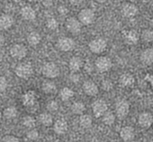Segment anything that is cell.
I'll return each mask as SVG.
<instances>
[{
    "label": "cell",
    "mask_w": 153,
    "mask_h": 142,
    "mask_svg": "<svg viewBox=\"0 0 153 142\" xmlns=\"http://www.w3.org/2000/svg\"><path fill=\"white\" fill-rule=\"evenodd\" d=\"M96 68L100 73H106L112 68V61L106 56H100L96 60Z\"/></svg>",
    "instance_id": "obj_7"
},
{
    "label": "cell",
    "mask_w": 153,
    "mask_h": 142,
    "mask_svg": "<svg viewBox=\"0 0 153 142\" xmlns=\"http://www.w3.org/2000/svg\"><path fill=\"white\" fill-rule=\"evenodd\" d=\"M130 111V104L127 101L125 100H121L119 101L116 105H115V112H116V117L119 119H123L127 117Z\"/></svg>",
    "instance_id": "obj_5"
},
{
    "label": "cell",
    "mask_w": 153,
    "mask_h": 142,
    "mask_svg": "<svg viewBox=\"0 0 153 142\" xmlns=\"http://www.w3.org/2000/svg\"><path fill=\"white\" fill-rule=\"evenodd\" d=\"M46 108L47 110L50 111V112H55L59 110V104L56 101H48L47 105H46Z\"/></svg>",
    "instance_id": "obj_33"
},
{
    "label": "cell",
    "mask_w": 153,
    "mask_h": 142,
    "mask_svg": "<svg viewBox=\"0 0 153 142\" xmlns=\"http://www.w3.org/2000/svg\"><path fill=\"white\" fill-rule=\"evenodd\" d=\"M22 101L24 106L25 107H33L36 104V93L33 91H28L26 92L23 97H22Z\"/></svg>",
    "instance_id": "obj_13"
},
{
    "label": "cell",
    "mask_w": 153,
    "mask_h": 142,
    "mask_svg": "<svg viewBox=\"0 0 153 142\" xmlns=\"http://www.w3.org/2000/svg\"><path fill=\"white\" fill-rule=\"evenodd\" d=\"M21 16L26 21H33L36 18V13L34 9L29 6H25L21 9Z\"/></svg>",
    "instance_id": "obj_19"
},
{
    "label": "cell",
    "mask_w": 153,
    "mask_h": 142,
    "mask_svg": "<svg viewBox=\"0 0 153 142\" xmlns=\"http://www.w3.org/2000/svg\"><path fill=\"white\" fill-rule=\"evenodd\" d=\"M29 2H38V1H41V0H27Z\"/></svg>",
    "instance_id": "obj_45"
},
{
    "label": "cell",
    "mask_w": 153,
    "mask_h": 142,
    "mask_svg": "<svg viewBox=\"0 0 153 142\" xmlns=\"http://www.w3.org/2000/svg\"><path fill=\"white\" fill-rule=\"evenodd\" d=\"M102 88L105 91H110L113 88V83L110 80H105L102 83Z\"/></svg>",
    "instance_id": "obj_38"
},
{
    "label": "cell",
    "mask_w": 153,
    "mask_h": 142,
    "mask_svg": "<svg viewBox=\"0 0 153 142\" xmlns=\"http://www.w3.org/2000/svg\"><path fill=\"white\" fill-rule=\"evenodd\" d=\"M43 6L46 7V8L51 7L52 6V1H51V0H44V1H43Z\"/></svg>",
    "instance_id": "obj_42"
},
{
    "label": "cell",
    "mask_w": 153,
    "mask_h": 142,
    "mask_svg": "<svg viewBox=\"0 0 153 142\" xmlns=\"http://www.w3.org/2000/svg\"><path fill=\"white\" fill-rule=\"evenodd\" d=\"M138 123L142 128H149L153 124V116L148 111L141 112L138 118Z\"/></svg>",
    "instance_id": "obj_10"
},
{
    "label": "cell",
    "mask_w": 153,
    "mask_h": 142,
    "mask_svg": "<svg viewBox=\"0 0 153 142\" xmlns=\"http://www.w3.org/2000/svg\"><path fill=\"white\" fill-rule=\"evenodd\" d=\"M81 23L79 19H76L75 17H69L67 19L66 21V28L67 30L73 34V35H76L79 34L81 32Z\"/></svg>",
    "instance_id": "obj_9"
},
{
    "label": "cell",
    "mask_w": 153,
    "mask_h": 142,
    "mask_svg": "<svg viewBox=\"0 0 153 142\" xmlns=\"http://www.w3.org/2000/svg\"><path fill=\"white\" fill-rule=\"evenodd\" d=\"M152 125H153V124H152Z\"/></svg>",
    "instance_id": "obj_49"
},
{
    "label": "cell",
    "mask_w": 153,
    "mask_h": 142,
    "mask_svg": "<svg viewBox=\"0 0 153 142\" xmlns=\"http://www.w3.org/2000/svg\"><path fill=\"white\" fill-rule=\"evenodd\" d=\"M0 8H1V4H0Z\"/></svg>",
    "instance_id": "obj_48"
},
{
    "label": "cell",
    "mask_w": 153,
    "mask_h": 142,
    "mask_svg": "<svg viewBox=\"0 0 153 142\" xmlns=\"http://www.w3.org/2000/svg\"><path fill=\"white\" fill-rule=\"evenodd\" d=\"M3 115L6 119H15L16 116H17V110L16 108L13 107V106H10V107H7L4 110V112H3Z\"/></svg>",
    "instance_id": "obj_29"
},
{
    "label": "cell",
    "mask_w": 153,
    "mask_h": 142,
    "mask_svg": "<svg viewBox=\"0 0 153 142\" xmlns=\"http://www.w3.org/2000/svg\"><path fill=\"white\" fill-rule=\"evenodd\" d=\"M124 36H125V39L131 43V44H135L138 42L139 40V35L136 33V31L134 30H131V31H126L124 33Z\"/></svg>",
    "instance_id": "obj_30"
},
{
    "label": "cell",
    "mask_w": 153,
    "mask_h": 142,
    "mask_svg": "<svg viewBox=\"0 0 153 142\" xmlns=\"http://www.w3.org/2000/svg\"><path fill=\"white\" fill-rule=\"evenodd\" d=\"M55 142H61V141H59V140H56Z\"/></svg>",
    "instance_id": "obj_47"
},
{
    "label": "cell",
    "mask_w": 153,
    "mask_h": 142,
    "mask_svg": "<svg viewBox=\"0 0 153 142\" xmlns=\"http://www.w3.org/2000/svg\"><path fill=\"white\" fill-rule=\"evenodd\" d=\"M8 83L6 77L4 76H0V92H5L7 88Z\"/></svg>",
    "instance_id": "obj_36"
},
{
    "label": "cell",
    "mask_w": 153,
    "mask_h": 142,
    "mask_svg": "<svg viewBox=\"0 0 153 142\" xmlns=\"http://www.w3.org/2000/svg\"><path fill=\"white\" fill-rule=\"evenodd\" d=\"M79 20L84 26H89L96 20V15L90 8H84L79 13Z\"/></svg>",
    "instance_id": "obj_3"
},
{
    "label": "cell",
    "mask_w": 153,
    "mask_h": 142,
    "mask_svg": "<svg viewBox=\"0 0 153 142\" xmlns=\"http://www.w3.org/2000/svg\"><path fill=\"white\" fill-rule=\"evenodd\" d=\"M141 39L146 43H150L153 41V30L150 29H145L141 32L140 35Z\"/></svg>",
    "instance_id": "obj_32"
},
{
    "label": "cell",
    "mask_w": 153,
    "mask_h": 142,
    "mask_svg": "<svg viewBox=\"0 0 153 142\" xmlns=\"http://www.w3.org/2000/svg\"><path fill=\"white\" fill-rule=\"evenodd\" d=\"M144 79H145V81L149 82L150 83V85L153 87V74H147Z\"/></svg>",
    "instance_id": "obj_40"
},
{
    "label": "cell",
    "mask_w": 153,
    "mask_h": 142,
    "mask_svg": "<svg viewBox=\"0 0 153 142\" xmlns=\"http://www.w3.org/2000/svg\"><path fill=\"white\" fill-rule=\"evenodd\" d=\"M106 46H107L106 41L103 38L93 39L92 41H90V43L88 44L89 50L93 53H96V54H99V53H102L103 52H105L106 49Z\"/></svg>",
    "instance_id": "obj_4"
},
{
    "label": "cell",
    "mask_w": 153,
    "mask_h": 142,
    "mask_svg": "<svg viewBox=\"0 0 153 142\" xmlns=\"http://www.w3.org/2000/svg\"><path fill=\"white\" fill-rule=\"evenodd\" d=\"M69 70L71 71L72 73H76L82 68L83 66V60L80 57L78 56H74L69 60Z\"/></svg>",
    "instance_id": "obj_18"
},
{
    "label": "cell",
    "mask_w": 153,
    "mask_h": 142,
    "mask_svg": "<svg viewBox=\"0 0 153 142\" xmlns=\"http://www.w3.org/2000/svg\"><path fill=\"white\" fill-rule=\"evenodd\" d=\"M92 118L88 114H82L79 117V125L84 128H88L92 126Z\"/></svg>",
    "instance_id": "obj_27"
},
{
    "label": "cell",
    "mask_w": 153,
    "mask_h": 142,
    "mask_svg": "<svg viewBox=\"0 0 153 142\" xmlns=\"http://www.w3.org/2000/svg\"><path fill=\"white\" fill-rule=\"evenodd\" d=\"M135 79L132 74L126 73L120 76L119 78V83L122 87H131L134 84Z\"/></svg>",
    "instance_id": "obj_20"
},
{
    "label": "cell",
    "mask_w": 153,
    "mask_h": 142,
    "mask_svg": "<svg viewBox=\"0 0 153 142\" xmlns=\"http://www.w3.org/2000/svg\"><path fill=\"white\" fill-rule=\"evenodd\" d=\"M1 119H2V113L0 111V121H1Z\"/></svg>",
    "instance_id": "obj_46"
},
{
    "label": "cell",
    "mask_w": 153,
    "mask_h": 142,
    "mask_svg": "<svg viewBox=\"0 0 153 142\" xmlns=\"http://www.w3.org/2000/svg\"><path fill=\"white\" fill-rule=\"evenodd\" d=\"M83 91L84 92L88 95V96H96L97 95L99 89L98 86L92 81H86L83 83Z\"/></svg>",
    "instance_id": "obj_12"
},
{
    "label": "cell",
    "mask_w": 153,
    "mask_h": 142,
    "mask_svg": "<svg viewBox=\"0 0 153 142\" xmlns=\"http://www.w3.org/2000/svg\"><path fill=\"white\" fill-rule=\"evenodd\" d=\"M5 44V37L3 35L0 34V46H2Z\"/></svg>",
    "instance_id": "obj_43"
},
{
    "label": "cell",
    "mask_w": 153,
    "mask_h": 142,
    "mask_svg": "<svg viewBox=\"0 0 153 142\" xmlns=\"http://www.w3.org/2000/svg\"><path fill=\"white\" fill-rule=\"evenodd\" d=\"M107 104L104 100H97L92 104V110L96 118L102 117L107 111Z\"/></svg>",
    "instance_id": "obj_8"
},
{
    "label": "cell",
    "mask_w": 153,
    "mask_h": 142,
    "mask_svg": "<svg viewBox=\"0 0 153 142\" xmlns=\"http://www.w3.org/2000/svg\"><path fill=\"white\" fill-rule=\"evenodd\" d=\"M46 26L51 30H55L59 26V23L55 18H49L46 22Z\"/></svg>",
    "instance_id": "obj_34"
},
{
    "label": "cell",
    "mask_w": 153,
    "mask_h": 142,
    "mask_svg": "<svg viewBox=\"0 0 153 142\" xmlns=\"http://www.w3.org/2000/svg\"><path fill=\"white\" fill-rule=\"evenodd\" d=\"M96 2H97V3H99V4H103V3H105L107 0H95Z\"/></svg>",
    "instance_id": "obj_44"
},
{
    "label": "cell",
    "mask_w": 153,
    "mask_h": 142,
    "mask_svg": "<svg viewBox=\"0 0 153 142\" xmlns=\"http://www.w3.org/2000/svg\"><path fill=\"white\" fill-rule=\"evenodd\" d=\"M42 40V37H41V35L36 32V31H33L31 32L28 35H27V42L30 45L32 46H36L40 44Z\"/></svg>",
    "instance_id": "obj_23"
},
{
    "label": "cell",
    "mask_w": 153,
    "mask_h": 142,
    "mask_svg": "<svg viewBox=\"0 0 153 142\" xmlns=\"http://www.w3.org/2000/svg\"><path fill=\"white\" fill-rule=\"evenodd\" d=\"M140 60L143 65H151L153 63V48H147L142 51Z\"/></svg>",
    "instance_id": "obj_16"
},
{
    "label": "cell",
    "mask_w": 153,
    "mask_h": 142,
    "mask_svg": "<svg viewBox=\"0 0 153 142\" xmlns=\"http://www.w3.org/2000/svg\"><path fill=\"white\" fill-rule=\"evenodd\" d=\"M15 73L21 79H29L33 74V68L31 62H20L16 65Z\"/></svg>",
    "instance_id": "obj_1"
},
{
    "label": "cell",
    "mask_w": 153,
    "mask_h": 142,
    "mask_svg": "<svg viewBox=\"0 0 153 142\" xmlns=\"http://www.w3.org/2000/svg\"><path fill=\"white\" fill-rule=\"evenodd\" d=\"M2 142H21L20 139L12 135H7L2 138Z\"/></svg>",
    "instance_id": "obj_37"
},
{
    "label": "cell",
    "mask_w": 153,
    "mask_h": 142,
    "mask_svg": "<svg viewBox=\"0 0 153 142\" xmlns=\"http://www.w3.org/2000/svg\"><path fill=\"white\" fill-rule=\"evenodd\" d=\"M26 136H27V137H28L29 139H31V140H36V139L39 137V132H38V130L35 129V128H31V129L27 132Z\"/></svg>",
    "instance_id": "obj_35"
},
{
    "label": "cell",
    "mask_w": 153,
    "mask_h": 142,
    "mask_svg": "<svg viewBox=\"0 0 153 142\" xmlns=\"http://www.w3.org/2000/svg\"><path fill=\"white\" fill-rule=\"evenodd\" d=\"M68 122L63 119H59L58 120L55 121V123L53 124V129L55 131L56 134L58 135H63L68 131Z\"/></svg>",
    "instance_id": "obj_17"
},
{
    "label": "cell",
    "mask_w": 153,
    "mask_h": 142,
    "mask_svg": "<svg viewBox=\"0 0 153 142\" xmlns=\"http://www.w3.org/2000/svg\"><path fill=\"white\" fill-rule=\"evenodd\" d=\"M71 112L76 115H82L86 110V106L82 101H76L71 105Z\"/></svg>",
    "instance_id": "obj_25"
},
{
    "label": "cell",
    "mask_w": 153,
    "mask_h": 142,
    "mask_svg": "<svg viewBox=\"0 0 153 142\" xmlns=\"http://www.w3.org/2000/svg\"><path fill=\"white\" fill-rule=\"evenodd\" d=\"M138 13V8L132 3H125L122 8V14L128 18L133 17Z\"/></svg>",
    "instance_id": "obj_14"
},
{
    "label": "cell",
    "mask_w": 153,
    "mask_h": 142,
    "mask_svg": "<svg viewBox=\"0 0 153 142\" xmlns=\"http://www.w3.org/2000/svg\"><path fill=\"white\" fill-rule=\"evenodd\" d=\"M58 12L61 15V16H65L68 13V9L65 7V6H59L58 8Z\"/></svg>",
    "instance_id": "obj_39"
},
{
    "label": "cell",
    "mask_w": 153,
    "mask_h": 142,
    "mask_svg": "<svg viewBox=\"0 0 153 142\" xmlns=\"http://www.w3.org/2000/svg\"><path fill=\"white\" fill-rule=\"evenodd\" d=\"M23 125L28 128H34L36 126V120L32 116H25L23 119Z\"/></svg>",
    "instance_id": "obj_31"
},
{
    "label": "cell",
    "mask_w": 153,
    "mask_h": 142,
    "mask_svg": "<svg viewBox=\"0 0 153 142\" xmlns=\"http://www.w3.org/2000/svg\"><path fill=\"white\" fill-rule=\"evenodd\" d=\"M102 120L103 122L107 125V126H111L114 123L115 121V115L112 112V111H106L103 116H102Z\"/></svg>",
    "instance_id": "obj_28"
},
{
    "label": "cell",
    "mask_w": 153,
    "mask_h": 142,
    "mask_svg": "<svg viewBox=\"0 0 153 142\" xmlns=\"http://www.w3.org/2000/svg\"><path fill=\"white\" fill-rule=\"evenodd\" d=\"M10 55L16 60H22L27 55V49L22 44H16L10 48Z\"/></svg>",
    "instance_id": "obj_6"
},
{
    "label": "cell",
    "mask_w": 153,
    "mask_h": 142,
    "mask_svg": "<svg viewBox=\"0 0 153 142\" xmlns=\"http://www.w3.org/2000/svg\"><path fill=\"white\" fill-rule=\"evenodd\" d=\"M38 120L42 125H43L45 127H50L53 124L52 116L50 113H46V112L40 114L38 117Z\"/></svg>",
    "instance_id": "obj_24"
},
{
    "label": "cell",
    "mask_w": 153,
    "mask_h": 142,
    "mask_svg": "<svg viewBox=\"0 0 153 142\" xmlns=\"http://www.w3.org/2000/svg\"><path fill=\"white\" fill-rule=\"evenodd\" d=\"M14 25V18L7 14L0 16V29L7 30Z\"/></svg>",
    "instance_id": "obj_21"
},
{
    "label": "cell",
    "mask_w": 153,
    "mask_h": 142,
    "mask_svg": "<svg viewBox=\"0 0 153 142\" xmlns=\"http://www.w3.org/2000/svg\"><path fill=\"white\" fill-rule=\"evenodd\" d=\"M74 94H75L74 91L68 87H64L59 92V97L63 101H67L70 100L74 96Z\"/></svg>",
    "instance_id": "obj_26"
},
{
    "label": "cell",
    "mask_w": 153,
    "mask_h": 142,
    "mask_svg": "<svg viewBox=\"0 0 153 142\" xmlns=\"http://www.w3.org/2000/svg\"><path fill=\"white\" fill-rule=\"evenodd\" d=\"M69 2L73 6H79L82 3V0H69Z\"/></svg>",
    "instance_id": "obj_41"
},
{
    "label": "cell",
    "mask_w": 153,
    "mask_h": 142,
    "mask_svg": "<svg viewBox=\"0 0 153 142\" xmlns=\"http://www.w3.org/2000/svg\"><path fill=\"white\" fill-rule=\"evenodd\" d=\"M42 90L46 94H54L57 92V86L52 81L46 80L42 83Z\"/></svg>",
    "instance_id": "obj_22"
},
{
    "label": "cell",
    "mask_w": 153,
    "mask_h": 142,
    "mask_svg": "<svg viewBox=\"0 0 153 142\" xmlns=\"http://www.w3.org/2000/svg\"><path fill=\"white\" fill-rule=\"evenodd\" d=\"M75 42L69 37H61L57 42V47L62 52H68L73 49Z\"/></svg>",
    "instance_id": "obj_11"
},
{
    "label": "cell",
    "mask_w": 153,
    "mask_h": 142,
    "mask_svg": "<svg viewBox=\"0 0 153 142\" xmlns=\"http://www.w3.org/2000/svg\"><path fill=\"white\" fill-rule=\"evenodd\" d=\"M42 73L44 77H46L48 79H54L59 75L60 71H59V66L56 63H54L52 62H46L42 66Z\"/></svg>",
    "instance_id": "obj_2"
},
{
    "label": "cell",
    "mask_w": 153,
    "mask_h": 142,
    "mask_svg": "<svg viewBox=\"0 0 153 142\" xmlns=\"http://www.w3.org/2000/svg\"><path fill=\"white\" fill-rule=\"evenodd\" d=\"M120 137L123 141H131L135 137L134 128L131 126H125L120 130Z\"/></svg>",
    "instance_id": "obj_15"
}]
</instances>
